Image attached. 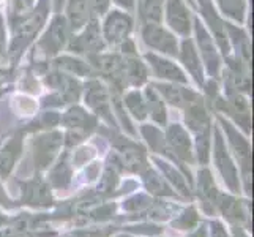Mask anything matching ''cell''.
I'll list each match as a JSON object with an SVG mask.
<instances>
[{
    "label": "cell",
    "mask_w": 254,
    "mask_h": 237,
    "mask_svg": "<svg viewBox=\"0 0 254 237\" xmlns=\"http://www.w3.org/2000/svg\"><path fill=\"white\" fill-rule=\"evenodd\" d=\"M65 10H66L65 21L71 33L82 30L92 21L93 13L89 3H87V0H66Z\"/></svg>",
    "instance_id": "obj_11"
},
{
    "label": "cell",
    "mask_w": 254,
    "mask_h": 237,
    "mask_svg": "<svg viewBox=\"0 0 254 237\" xmlns=\"http://www.w3.org/2000/svg\"><path fill=\"white\" fill-rule=\"evenodd\" d=\"M208 144H210V138H208V128L204 131H199L197 133V155H199V160L205 163L207 158H208Z\"/></svg>",
    "instance_id": "obj_32"
},
{
    "label": "cell",
    "mask_w": 254,
    "mask_h": 237,
    "mask_svg": "<svg viewBox=\"0 0 254 237\" xmlns=\"http://www.w3.org/2000/svg\"><path fill=\"white\" fill-rule=\"evenodd\" d=\"M5 46H6V37H5L3 19H2V14H0V54H5Z\"/></svg>",
    "instance_id": "obj_34"
},
{
    "label": "cell",
    "mask_w": 254,
    "mask_h": 237,
    "mask_svg": "<svg viewBox=\"0 0 254 237\" xmlns=\"http://www.w3.org/2000/svg\"><path fill=\"white\" fill-rule=\"evenodd\" d=\"M93 16H101L108 11L109 8V0H87Z\"/></svg>",
    "instance_id": "obj_33"
},
{
    "label": "cell",
    "mask_w": 254,
    "mask_h": 237,
    "mask_svg": "<svg viewBox=\"0 0 254 237\" xmlns=\"http://www.w3.org/2000/svg\"><path fill=\"white\" fill-rule=\"evenodd\" d=\"M60 144H62V135L59 133H48L40 136L35 141V160L41 166H48L59 151Z\"/></svg>",
    "instance_id": "obj_16"
},
{
    "label": "cell",
    "mask_w": 254,
    "mask_h": 237,
    "mask_svg": "<svg viewBox=\"0 0 254 237\" xmlns=\"http://www.w3.org/2000/svg\"><path fill=\"white\" fill-rule=\"evenodd\" d=\"M69 35H71V30H69L65 17L56 16L54 19H52V22L49 24L46 33L43 35L41 40L38 41L40 52H43V54L48 57L56 56L57 52H60L65 48V45L69 40Z\"/></svg>",
    "instance_id": "obj_3"
},
{
    "label": "cell",
    "mask_w": 254,
    "mask_h": 237,
    "mask_svg": "<svg viewBox=\"0 0 254 237\" xmlns=\"http://www.w3.org/2000/svg\"><path fill=\"white\" fill-rule=\"evenodd\" d=\"M131 32H133V17L128 13L114 10L104 19L103 38L104 43H108L111 46H119L129 40Z\"/></svg>",
    "instance_id": "obj_2"
},
{
    "label": "cell",
    "mask_w": 254,
    "mask_h": 237,
    "mask_svg": "<svg viewBox=\"0 0 254 237\" xmlns=\"http://www.w3.org/2000/svg\"><path fill=\"white\" fill-rule=\"evenodd\" d=\"M85 103L101 116L104 120L114 122L112 111H111V101L106 87L98 81H90L85 85Z\"/></svg>",
    "instance_id": "obj_8"
},
{
    "label": "cell",
    "mask_w": 254,
    "mask_h": 237,
    "mask_svg": "<svg viewBox=\"0 0 254 237\" xmlns=\"http://www.w3.org/2000/svg\"><path fill=\"white\" fill-rule=\"evenodd\" d=\"M194 30L197 37V45L200 49V56H202L207 72L212 78H218V75H220V65H221L220 56H218V51L213 46V40L210 38V35L207 33L204 25L199 22L197 17L194 19Z\"/></svg>",
    "instance_id": "obj_5"
},
{
    "label": "cell",
    "mask_w": 254,
    "mask_h": 237,
    "mask_svg": "<svg viewBox=\"0 0 254 237\" xmlns=\"http://www.w3.org/2000/svg\"><path fill=\"white\" fill-rule=\"evenodd\" d=\"M221 11L232 17L234 21L243 22L247 13V0H216Z\"/></svg>",
    "instance_id": "obj_27"
},
{
    "label": "cell",
    "mask_w": 254,
    "mask_h": 237,
    "mask_svg": "<svg viewBox=\"0 0 254 237\" xmlns=\"http://www.w3.org/2000/svg\"><path fill=\"white\" fill-rule=\"evenodd\" d=\"M216 139H215V155H216V163H218V168H220V171L223 172L224 175V180H227V183H229L231 187L235 185V180H237V177H235V168L234 164L231 161L229 155L226 154V149H224V144H223V138L221 135L216 131Z\"/></svg>",
    "instance_id": "obj_20"
},
{
    "label": "cell",
    "mask_w": 254,
    "mask_h": 237,
    "mask_svg": "<svg viewBox=\"0 0 254 237\" xmlns=\"http://www.w3.org/2000/svg\"><path fill=\"white\" fill-rule=\"evenodd\" d=\"M120 57V79L122 84L125 85H142L147 79L145 67L141 60L137 59L134 51L122 52Z\"/></svg>",
    "instance_id": "obj_6"
},
{
    "label": "cell",
    "mask_w": 254,
    "mask_h": 237,
    "mask_svg": "<svg viewBox=\"0 0 254 237\" xmlns=\"http://www.w3.org/2000/svg\"><path fill=\"white\" fill-rule=\"evenodd\" d=\"M224 25H226V32H227V38H229V41L234 45V48L237 49V60L250 65L251 46H250V38L247 37V33H245L242 29L232 27L231 24L224 22Z\"/></svg>",
    "instance_id": "obj_18"
},
{
    "label": "cell",
    "mask_w": 254,
    "mask_h": 237,
    "mask_svg": "<svg viewBox=\"0 0 254 237\" xmlns=\"http://www.w3.org/2000/svg\"><path fill=\"white\" fill-rule=\"evenodd\" d=\"M199 5H200V11H202V16L205 17V21L208 22L210 29L213 30V35L220 45L221 51L227 56L231 51V45H229V38H227V32H226V25L224 22L218 17L215 8L210 3V0H199Z\"/></svg>",
    "instance_id": "obj_14"
},
{
    "label": "cell",
    "mask_w": 254,
    "mask_h": 237,
    "mask_svg": "<svg viewBox=\"0 0 254 237\" xmlns=\"http://www.w3.org/2000/svg\"><path fill=\"white\" fill-rule=\"evenodd\" d=\"M145 60H147V64L150 65L152 73L156 78L166 79V81H171V82H180V84L188 82L185 73H183L175 64H172L171 60H166L163 57L150 54V52L145 54Z\"/></svg>",
    "instance_id": "obj_12"
},
{
    "label": "cell",
    "mask_w": 254,
    "mask_h": 237,
    "mask_svg": "<svg viewBox=\"0 0 254 237\" xmlns=\"http://www.w3.org/2000/svg\"><path fill=\"white\" fill-rule=\"evenodd\" d=\"M35 0H11L10 3V22L11 27H17L25 17L33 11Z\"/></svg>",
    "instance_id": "obj_25"
},
{
    "label": "cell",
    "mask_w": 254,
    "mask_h": 237,
    "mask_svg": "<svg viewBox=\"0 0 254 237\" xmlns=\"http://www.w3.org/2000/svg\"><path fill=\"white\" fill-rule=\"evenodd\" d=\"M142 41L148 48H152L163 54H168L171 57L179 56V43L174 35L161 27L160 24H144L141 30Z\"/></svg>",
    "instance_id": "obj_4"
},
{
    "label": "cell",
    "mask_w": 254,
    "mask_h": 237,
    "mask_svg": "<svg viewBox=\"0 0 254 237\" xmlns=\"http://www.w3.org/2000/svg\"><path fill=\"white\" fill-rule=\"evenodd\" d=\"M65 3H66V0H52V5H54V10H56V13H59L62 8L65 6Z\"/></svg>",
    "instance_id": "obj_36"
},
{
    "label": "cell",
    "mask_w": 254,
    "mask_h": 237,
    "mask_svg": "<svg viewBox=\"0 0 254 237\" xmlns=\"http://www.w3.org/2000/svg\"><path fill=\"white\" fill-rule=\"evenodd\" d=\"M213 237H227L224 234V230L221 228V225H215V230H213Z\"/></svg>",
    "instance_id": "obj_37"
},
{
    "label": "cell",
    "mask_w": 254,
    "mask_h": 237,
    "mask_svg": "<svg viewBox=\"0 0 254 237\" xmlns=\"http://www.w3.org/2000/svg\"><path fill=\"white\" fill-rule=\"evenodd\" d=\"M185 120L188 127L199 133V131H204L208 128V114L205 111V106L202 100H196L194 103H191L187 108V114H185Z\"/></svg>",
    "instance_id": "obj_21"
},
{
    "label": "cell",
    "mask_w": 254,
    "mask_h": 237,
    "mask_svg": "<svg viewBox=\"0 0 254 237\" xmlns=\"http://www.w3.org/2000/svg\"><path fill=\"white\" fill-rule=\"evenodd\" d=\"M168 143L175 155L183 158L185 161H192V151H191V141L190 136L180 125H171L168 130Z\"/></svg>",
    "instance_id": "obj_17"
},
{
    "label": "cell",
    "mask_w": 254,
    "mask_h": 237,
    "mask_svg": "<svg viewBox=\"0 0 254 237\" xmlns=\"http://www.w3.org/2000/svg\"><path fill=\"white\" fill-rule=\"evenodd\" d=\"M19 154H21L19 138L10 139V141L3 146V149L0 151V175H2V177H6V175L10 174L16 160L19 158Z\"/></svg>",
    "instance_id": "obj_22"
},
{
    "label": "cell",
    "mask_w": 254,
    "mask_h": 237,
    "mask_svg": "<svg viewBox=\"0 0 254 237\" xmlns=\"http://www.w3.org/2000/svg\"><path fill=\"white\" fill-rule=\"evenodd\" d=\"M124 103L127 104V108L129 109V112L137 120H144L147 117V106H145V100L141 92L137 90H131L125 95Z\"/></svg>",
    "instance_id": "obj_26"
},
{
    "label": "cell",
    "mask_w": 254,
    "mask_h": 237,
    "mask_svg": "<svg viewBox=\"0 0 254 237\" xmlns=\"http://www.w3.org/2000/svg\"><path fill=\"white\" fill-rule=\"evenodd\" d=\"M114 2H116L117 5H120V6L127 8V10H133L136 0H114Z\"/></svg>",
    "instance_id": "obj_35"
},
{
    "label": "cell",
    "mask_w": 254,
    "mask_h": 237,
    "mask_svg": "<svg viewBox=\"0 0 254 237\" xmlns=\"http://www.w3.org/2000/svg\"><path fill=\"white\" fill-rule=\"evenodd\" d=\"M69 180V166L65 160L60 161L51 172V182L56 187H64Z\"/></svg>",
    "instance_id": "obj_30"
},
{
    "label": "cell",
    "mask_w": 254,
    "mask_h": 237,
    "mask_svg": "<svg viewBox=\"0 0 254 237\" xmlns=\"http://www.w3.org/2000/svg\"><path fill=\"white\" fill-rule=\"evenodd\" d=\"M57 67L60 68H65L68 70L69 73H76V75H89L90 73V67L81 62V60H76V59H71V57H62L59 59L56 62Z\"/></svg>",
    "instance_id": "obj_29"
},
{
    "label": "cell",
    "mask_w": 254,
    "mask_h": 237,
    "mask_svg": "<svg viewBox=\"0 0 254 237\" xmlns=\"http://www.w3.org/2000/svg\"><path fill=\"white\" fill-rule=\"evenodd\" d=\"M153 89L160 93L161 98L169 101L172 106L188 108L191 103L199 100V95L187 87H180L175 84H155Z\"/></svg>",
    "instance_id": "obj_10"
},
{
    "label": "cell",
    "mask_w": 254,
    "mask_h": 237,
    "mask_svg": "<svg viewBox=\"0 0 254 237\" xmlns=\"http://www.w3.org/2000/svg\"><path fill=\"white\" fill-rule=\"evenodd\" d=\"M166 0H137V14L142 24H160Z\"/></svg>",
    "instance_id": "obj_19"
},
{
    "label": "cell",
    "mask_w": 254,
    "mask_h": 237,
    "mask_svg": "<svg viewBox=\"0 0 254 237\" xmlns=\"http://www.w3.org/2000/svg\"><path fill=\"white\" fill-rule=\"evenodd\" d=\"M218 108L235 117L243 128L250 130V104L242 93H227L226 100H218Z\"/></svg>",
    "instance_id": "obj_13"
},
{
    "label": "cell",
    "mask_w": 254,
    "mask_h": 237,
    "mask_svg": "<svg viewBox=\"0 0 254 237\" xmlns=\"http://www.w3.org/2000/svg\"><path fill=\"white\" fill-rule=\"evenodd\" d=\"M145 185L148 187V190L150 191H153V193H160V195H169V188L164 185V182H163V179L160 177L158 174H155L153 171H148L147 174H145Z\"/></svg>",
    "instance_id": "obj_31"
},
{
    "label": "cell",
    "mask_w": 254,
    "mask_h": 237,
    "mask_svg": "<svg viewBox=\"0 0 254 237\" xmlns=\"http://www.w3.org/2000/svg\"><path fill=\"white\" fill-rule=\"evenodd\" d=\"M68 48L74 54H85L87 57H92L96 54H101L106 48V43L100 32L98 24L95 19H92L89 24L82 29L79 35L69 37L68 40Z\"/></svg>",
    "instance_id": "obj_1"
},
{
    "label": "cell",
    "mask_w": 254,
    "mask_h": 237,
    "mask_svg": "<svg viewBox=\"0 0 254 237\" xmlns=\"http://www.w3.org/2000/svg\"><path fill=\"white\" fill-rule=\"evenodd\" d=\"M27 201L30 204H51V191L41 182H32L27 187Z\"/></svg>",
    "instance_id": "obj_28"
},
{
    "label": "cell",
    "mask_w": 254,
    "mask_h": 237,
    "mask_svg": "<svg viewBox=\"0 0 254 237\" xmlns=\"http://www.w3.org/2000/svg\"><path fill=\"white\" fill-rule=\"evenodd\" d=\"M179 57L182 60V64L185 65L188 70V73L194 78V81L202 85L204 84V72H202V62L197 54V49L190 38H185L182 43V46L179 48Z\"/></svg>",
    "instance_id": "obj_15"
},
{
    "label": "cell",
    "mask_w": 254,
    "mask_h": 237,
    "mask_svg": "<svg viewBox=\"0 0 254 237\" xmlns=\"http://www.w3.org/2000/svg\"><path fill=\"white\" fill-rule=\"evenodd\" d=\"M145 96H147L145 100L147 114H150L152 119L155 122H158V124H166V108L160 93L153 87H148L145 90Z\"/></svg>",
    "instance_id": "obj_24"
},
{
    "label": "cell",
    "mask_w": 254,
    "mask_h": 237,
    "mask_svg": "<svg viewBox=\"0 0 254 237\" xmlns=\"http://www.w3.org/2000/svg\"><path fill=\"white\" fill-rule=\"evenodd\" d=\"M62 122L69 130H81V131H85V133H89V130L95 127L93 119L82 108H77V106L66 111Z\"/></svg>",
    "instance_id": "obj_23"
},
{
    "label": "cell",
    "mask_w": 254,
    "mask_h": 237,
    "mask_svg": "<svg viewBox=\"0 0 254 237\" xmlns=\"http://www.w3.org/2000/svg\"><path fill=\"white\" fill-rule=\"evenodd\" d=\"M166 21L174 32H177L182 37H190L191 14L183 0H168V3H166Z\"/></svg>",
    "instance_id": "obj_7"
},
{
    "label": "cell",
    "mask_w": 254,
    "mask_h": 237,
    "mask_svg": "<svg viewBox=\"0 0 254 237\" xmlns=\"http://www.w3.org/2000/svg\"><path fill=\"white\" fill-rule=\"evenodd\" d=\"M247 64L240 60H231L227 64V70L224 73V85L227 89V93H240L242 90H250L251 79Z\"/></svg>",
    "instance_id": "obj_9"
}]
</instances>
